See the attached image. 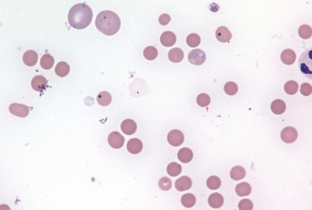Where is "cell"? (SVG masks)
<instances>
[{
  "label": "cell",
  "mask_w": 312,
  "mask_h": 210,
  "mask_svg": "<svg viewBox=\"0 0 312 210\" xmlns=\"http://www.w3.org/2000/svg\"><path fill=\"white\" fill-rule=\"evenodd\" d=\"M93 12L91 8L85 3L76 4L69 11L68 19L70 26L79 30L84 29L91 23Z\"/></svg>",
  "instance_id": "1"
},
{
  "label": "cell",
  "mask_w": 312,
  "mask_h": 210,
  "mask_svg": "<svg viewBox=\"0 0 312 210\" xmlns=\"http://www.w3.org/2000/svg\"><path fill=\"white\" fill-rule=\"evenodd\" d=\"M95 25L97 28L104 34L113 35L119 30L121 22L118 16L110 10L100 12L97 16Z\"/></svg>",
  "instance_id": "2"
},
{
  "label": "cell",
  "mask_w": 312,
  "mask_h": 210,
  "mask_svg": "<svg viewBox=\"0 0 312 210\" xmlns=\"http://www.w3.org/2000/svg\"><path fill=\"white\" fill-rule=\"evenodd\" d=\"M312 48L306 49L300 56L298 64L301 72L307 78H312Z\"/></svg>",
  "instance_id": "3"
},
{
  "label": "cell",
  "mask_w": 312,
  "mask_h": 210,
  "mask_svg": "<svg viewBox=\"0 0 312 210\" xmlns=\"http://www.w3.org/2000/svg\"><path fill=\"white\" fill-rule=\"evenodd\" d=\"M188 59L191 64L196 65H200L205 62L206 55L205 52L201 49H195L189 53Z\"/></svg>",
  "instance_id": "4"
},
{
  "label": "cell",
  "mask_w": 312,
  "mask_h": 210,
  "mask_svg": "<svg viewBox=\"0 0 312 210\" xmlns=\"http://www.w3.org/2000/svg\"><path fill=\"white\" fill-rule=\"evenodd\" d=\"M168 143L173 146H178L181 145L184 140L183 133L177 129L173 130L170 131L167 136Z\"/></svg>",
  "instance_id": "5"
},
{
  "label": "cell",
  "mask_w": 312,
  "mask_h": 210,
  "mask_svg": "<svg viewBox=\"0 0 312 210\" xmlns=\"http://www.w3.org/2000/svg\"><path fill=\"white\" fill-rule=\"evenodd\" d=\"M124 138L119 132L114 131L109 135L108 141L109 145L113 148L116 149L122 147L124 142Z\"/></svg>",
  "instance_id": "6"
},
{
  "label": "cell",
  "mask_w": 312,
  "mask_h": 210,
  "mask_svg": "<svg viewBox=\"0 0 312 210\" xmlns=\"http://www.w3.org/2000/svg\"><path fill=\"white\" fill-rule=\"evenodd\" d=\"M298 136L296 130L291 127H287L282 131L281 137L282 140L287 143H291L295 142Z\"/></svg>",
  "instance_id": "7"
},
{
  "label": "cell",
  "mask_w": 312,
  "mask_h": 210,
  "mask_svg": "<svg viewBox=\"0 0 312 210\" xmlns=\"http://www.w3.org/2000/svg\"><path fill=\"white\" fill-rule=\"evenodd\" d=\"M10 112L12 114L20 117H24L29 114V110L26 106L16 103L11 104L9 108Z\"/></svg>",
  "instance_id": "8"
},
{
  "label": "cell",
  "mask_w": 312,
  "mask_h": 210,
  "mask_svg": "<svg viewBox=\"0 0 312 210\" xmlns=\"http://www.w3.org/2000/svg\"><path fill=\"white\" fill-rule=\"evenodd\" d=\"M192 185L191 179L187 176H183L177 179L175 183V186L178 191H183L190 188Z\"/></svg>",
  "instance_id": "9"
},
{
  "label": "cell",
  "mask_w": 312,
  "mask_h": 210,
  "mask_svg": "<svg viewBox=\"0 0 312 210\" xmlns=\"http://www.w3.org/2000/svg\"><path fill=\"white\" fill-rule=\"evenodd\" d=\"M120 128L121 131L124 134L130 135L135 132L137 128V125L134 120L128 119L123 121Z\"/></svg>",
  "instance_id": "10"
},
{
  "label": "cell",
  "mask_w": 312,
  "mask_h": 210,
  "mask_svg": "<svg viewBox=\"0 0 312 210\" xmlns=\"http://www.w3.org/2000/svg\"><path fill=\"white\" fill-rule=\"evenodd\" d=\"M127 148L128 151L130 153L136 154L140 153L143 148L142 142L139 139L132 138L128 142Z\"/></svg>",
  "instance_id": "11"
},
{
  "label": "cell",
  "mask_w": 312,
  "mask_h": 210,
  "mask_svg": "<svg viewBox=\"0 0 312 210\" xmlns=\"http://www.w3.org/2000/svg\"><path fill=\"white\" fill-rule=\"evenodd\" d=\"M176 41L175 35L171 31H165L160 36V42L163 45L166 47H170L173 46Z\"/></svg>",
  "instance_id": "12"
},
{
  "label": "cell",
  "mask_w": 312,
  "mask_h": 210,
  "mask_svg": "<svg viewBox=\"0 0 312 210\" xmlns=\"http://www.w3.org/2000/svg\"><path fill=\"white\" fill-rule=\"evenodd\" d=\"M47 81L45 77L41 75L35 76L32 79L31 85L33 89L38 92L44 90L47 86Z\"/></svg>",
  "instance_id": "13"
},
{
  "label": "cell",
  "mask_w": 312,
  "mask_h": 210,
  "mask_svg": "<svg viewBox=\"0 0 312 210\" xmlns=\"http://www.w3.org/2000/svg\"><path fill=\"white\" fill-rule=\"evenodd\" d=\"M215 35L217 39L222 43L228 41L232 37L231 32L224 26H221L218 28L216 31Z\"/></svg>",
  "instance_id": "14"
},
{
  "label": "cell",
  "mask_w": 312,
  "mask_h": 210,
  "mask_svg": "<svg viewBox=\"0 0 312 210\" xmlns=\"http://www.w3.org/2000/svg\"><path fill=\"white\" fill-rule=\"evenodd\" d=\"M280 58L284 64L291 65L295 62L296 55L293 51L290 49H287L282 52Z\"/></svg>",
  "instance_id": "15"
},
{
  "label": "cell",
  "mask_w": 312,
  "mask_h": 210,
  "mask_svg": "<svg viewBox=\"0 0 312 210\" xmlns=\"http://www.w3.org/2000/svg\"><path fill=\"white\" fill-rule=\"evenodd\" d=\"M224 201L223 196L217 192L211 194L208 199L209 205L211 207L214 208H218L221 207Z\"/></svg>",
  "instance_id": "16"
},
{
  "label": "cell",
  "mask_w": 312,
  "mask_h": 210,
  "mask_svg": "<svg viewBox=\"0 0 312 210\" xmlns=\"http://www.w3.org/2000/svg\"><path fill=\"white\" fill-rule=\"evenodd\" d=\"M38 58L37 53L34 51L30 50L27 51L24 54L23 59L26 65L32 66L36 64Z\"/></svg>",
  "instance_id": "17"
},
{
  "label": "cell",
  "mask_w": 312,
  "mask_h": 210,
  "mask_svg": "<svg viewBox=\"0 0 312 210\" xmlns=\"http://www.w3.org/2000/svg\"><path fill=\"white\" fill-rule=\"evenodd\" d=\"M178 159L184 163H189L191 161L193 157V153L190 149L184 147L179 150L178 153Z\"/></svg>",
  "instance_id": "18"
},
{
  "label": "cell",
  "mask_w": 312,
  "mask_h": 210,
  "mask_svg": "<svg viewBox=\"0 0 312 210\" xmlns=\"http://www.w3.org/2000/svg\"><path fill=\"white\" fill-rule=\"evenodd\" d=\"M184 54L180 48L175 47L170 50L168 54L169 60L174 63H178L183 60Z\"/></svg>",
  "instance_id": "19"
},
{
  "label": "cell",
  "mask_w": 312,
  "mask_h": 210,
  "mask_svg": "<svg viewBox=\"0 0 312 210\" xmlns=\"http://www.w3.org/2000/svg\"><path fill=\"white\" fill-rule=\"evenodd\" d=\"M250 185L246 182H242L237 184L235 187V192L240 197L249 195L251 191Z\"/></svg>",
  "instance_id": "20"
},
{
  "label": "cell",
  "mask_w": 312,
  "mask_h": 210,
  "mask_svg": "<svg viewBox=\"0 0 312 210\" xmlns=\"http://www.w3.org/2000/svg\"><path fill=\"white\" fill-rule=\"evenodd\" d=\"M271 108L272 112L276 114H280L283 113L286 108L285 103L282 100L276 99L271 103Z\"/></svg>",
  "instance_id": "21"
},
{
  "label": "cell",
  "mask_w": 312,
  "mask_h": 210,
  "mask_svg": "<svg viewBox=\"0 0 312 210\" xmlns=\"http://www.w3.org/2000/svg\"><path fill=\"white\" fill-rule=\"evenodd\" d=\"M246 175L245 169L240 166H236L233 167L230 172V177L235 180H238L243 179Z\"/></svg>",
  "instance_id": "22"
},
{
  "label": "cell",
  "mask_w": 312,
  "mask_h": 210,
  "mask_svg": "<svg viewBox=\"0 0 312 210\" xmlns=\"http://www.w3.org/2000/svg\"><path fill=\"white\" fill-rule=\"evenodd\" d=\"M70 70V66L64 61L59 62L55 68V72L56 74L62 77L67 75L69 73Z\"/></svg>",
  "instance_id": "23"
},
{
  "label": "cell",
  "mask_w": 312,
  "mask_h": 210,
  "mask_svg": "<svg viewBox=\"0 0 312 210\" xmlns=\"http://www.w3.org/2000/svg\"><path fill=\"white\" fill-rule=\"evenodd\" d=\"M98 103L100 105L106 106L111 103L112 97L109 93L106 91H102L98 94L97 97Z\"/></svg>",
  "instance_id": "24"
},
{
  "label": "cell",
  "mask_w": 312,
  "mask_h": 210,
  "mask_svg": "<svg viewBox=\"0 0 312 210\" xmlns=\"http://www.w3.org/2000/svg\"><path fill=\"white\" fill-rule=\"evenodd\" d=\"M54 63V58L49 54H45L41 58L40 65L44 69L48 70L51 68Z\"/></svg>",
  "instance_id": "25"
},
{
  "label": "cell",
  "mask_w": 312,
  "mask_h": 210,
  "mask_svg": "<svg viewBox=\"0 0 312 210\" xmlns=\"http://www.w3.org/2000/svg\"><path fill=\"white\" fill-rule=\"evenodd\" d=\"M181 202L182 205L187 208L192 207L195 205L196 198L195 196L191 193H187L181 197Z\"/></svg>",
  "instance_id": "26"
},
{
  "label": "cell",
  "mask_w": 312,
  "mask_h": 210,
  "mask_svg": "<svg viewBox=\"0 0 312 210\" xmlns=\"http://www.w3.org/2000/svg\"><path fill=\"white\" fill-rule=\"evenodd\" d=\"M167 171L170 176L175 177L180 174L182 171V167L179 164L176 162H172L167 166Z\"/></svg>",
  "instance_id": "27"
},
{
  "label": "cell",
  "mask_w": 312,
  "mask_h": 210,
  "mask_svg": "<svg viewBox=\"0 0 312 210\" xmlns=\"http://www.w3.org/2000/svg\"><path fill=\"white\" fill-rule=\"evenodd\" d=\"M143 54L144 57L149 60L155 59L158 54V51L155 47L149 46L146 47L144 50Z\"/></svg>",
  "instance_id": "28"
},
{
  "label": "cell",
  "mask_w": 312,
  "mask_h": 210,
  "mask_svg": "<svg viewBox=\"0 0 312 210\" xmlns=\"http://www.w3.org/2000/svg\"><path fill=\"white\" fill-rule=\"evenodd\" d=\"M221 181L217 176H212L209 177L206 181V185L209 188L212 190L218 189L221 186Z\"/></svg>",
  "instance_id": "29"
},
{
  "label": "cell",
  "mask_w": 312,
  "mask_h": 210,
  "mask_svg": "<svg viewBox=\"0 0 312 210\" xmlns=\"http://www.w3.org/2000/svg\"><path fill=\"white\" fill-rule=\"evenodd\" d=\"M186 41L188 46L192 47H195L200 44L201 39L198 34L193 33L188 35Z\"/></svg>",
  "instance_id": "30"
},
{
  "label": "cell",
  "mask_w": 312,
  "mask_h": 210,
  "mask_svg": "<svg viewBox=\"0 0 312 210\" xmlns=\"http://www.w3.org/2000/svg\"><path fill=\"white\" fill-rule=\"evenodd\" d=\"M298 85L296 82L290 80L287 82L285 84L284 89L285 92L289 95L295 94L298 89Z\"/></svg>",
  "instance_id": "31"
},
{
  "label": "cell",
  "mask_w": 312,
  "mask_h": 210,
  "mask_svg": "<svg viewBox=\"0 0 312 210\" xmlns=\"http://www.w3.org/2000/svg\"><path fill=\"white\" fill-rule=\"evenodd\" d=\"M299 36L302 38L307 39L310 38L312 35V29L307 24L302 25L298 29Z\"/></svg>",
  "instance_id": "32"
},
{
  "label": "cell",
  "mask_w": 312,
  "mask_h": 210,
  "mask_svg": "<svg viewBox=\"0 0 312 210\" xmlns=\"http://www.w3.org/2000/svg\"><path fill=\"white\" fill-rule=\"evenodd\" d=\"M224 90L227 94L232 96L235 95L237 92L238 87L235 83L232 82H229L225 84Z\"/></svg>",
  "instance_id": "33"
},
{
  "label": "cell",
  "mask_w": 312,
  "mask_h": 210,
  "mask_svg": "<svg viewBox=\"0 0 312 210\" xmlns=\"http://www.w3.org/2000/svg\"><path fill=\"white\" fill-rule=\"evenodd\" d=\"M196 102L200 106L203 107H206L210 103V98L208 94L205 93H201L197 96Z\"/></svg>",
  "instance_id": "34"
},
{
  "label": "cell",
  "mask_w": 312,
  "mask_h": 210,
  "mask_svg": "<svg viewBox=\"0 0 312 210\" xmlns=\"http://www.w3.org/2000/svg\"><path fill=\"white\" fill-rule=\"evenodd\" d=\"M159 186L162 190L167 191L169 190L172 187L171 180L167 177L161 178L158 183Z\"/></svg>",
  "instance_id": "35"
},
{
  "label": "cell",
  "mask_w": 312,
  "mask_h": 210,
  "mask_svg": "<svg viewBox=\"0 0 312 210\" xmlns=\"http://www.w3.org/2000/svg\"><path fill=\"white\" fill-rule=\"evenodd\" d=\"M239 209L241 210H251L253 208V204L252 201L247 199H243L241 200L238 204Z\"/></svg>",
  "instance_id": "36"
},
{
  "label": "cell",
  "mask_w": 312,
  "mask_h": 210,
  "mask_svg": "<svg viewBox=\"0 0 312 210\" xmlns=\"http://www.w3.org/2000/svg\"><path fill=\"white\" fill-rule=\"evenodd\" d=\"M312 91V86L309 83H304L301 85L300 91L303 96H307L310 95Z\"/></svg>",
  "instance_id": "37"
},
{
  "label": "cell",
  "mask_w": 312,
  "mask_h": 210,
  "mask_svg": "<svg viewBox=\"0 0 312 210\" xmlns=\"http://www.w3.org/2000/svg\"><path fill=\"white\" fill-rule=\"evenodd\" d=\"M171 20L170 16L168 14L164 13L161 15L159 18V23L162 25H167Z\"/></svg>",
  "instance_id": "38"
}]
</instances>
